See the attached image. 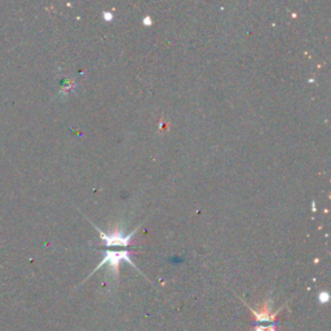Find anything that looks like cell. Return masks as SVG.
<instances>
[{
	"mask_svg": "<svg viewBox=\"0 0 331 331\" xmlns=\"http://www.w3.org/2000/svg\"><path fill=\"white\" fill-rule=\"evenodd\" d=\"M122 261H127L128 264H131L135 269H138L139 271V268L136 267V264L132 261V259H131L130 256V252H128L127 250L123 251L106 250L105 251V256L102 258V260L100 261V264L95 268L94 272H92L87 278H90L91 276L94 275V273H96V272L98 271V269H101L104 265H107V267H109V271L111 272V275H113L115 278H118V276H119V265H121Z\"/></svg>",
	"mask_w": 331,
	"mask_h": 331,
	"instance_id": "1",
	"label": "cell"
},
{
	"mask_svg": "<svg viewBox=\"0 0 331 331\" xmlns=\"http://www.w3.org/2000/svg\"><path fill=\"white\" fill-rule=\"evenodd\" d=\"M91 224L94 225V228H96V231L100 233L101 241L104 242L105 247H128L132 242V237L138 232V228H136L135 231L130 232L128 235H124L122 228L115 227L109 233H105L104 231H101L100 228L96 227L94 223H91Z\"/></svg>",
	"mask_w": 331,
	"mask_h": 331,
	"instance_id": "2",
	"label": "cell"
},
{
	"mask_svg": "<svg viewBox=\"0 0 331 331\" xmlns=\"http://www.w3.org/2000/svg\"><path fill=\"white\" fill-rule=\"evenodd\" d=\"M244 304H246V303H244ZM272 305H273V300H272V299H265L264 304L261 305V308L259 309V311H256V309H254V308H251L248 304H246V307H247L248 309L252 312L256 325H260V324L276 325V321H277V316L280 315V312H281L282 309L286 307V305L281 307L280 309H278V311H276V312H272Z\"/></svg>",
	"mask_w": 331,
	"mask_h": 331,
	"instance_id": "3",
	"label": "cell"
},
{
	"mask_svg": "<svg viewBox=\"0 0 331 331\" xmlns=\"http://www.w3.org/2000/svg\"><path fill=\"white\" fill-rule=\"evenodd\" d=\"M276 325H268V326H263V325H256L255 326V331H277L276 330Z\"/></svg>",
	"mask_w": 331,
	"mask_h": 331,
	"instance_id": "4",
	"label": "cell"
},
{
	"mask_svg": "<svg viewBox=\"0 0 331 331\" xmlns=\"http://www.w3.org/2000/svg\"><path fill=\"white\" fill-rule=\"evenodd\" d=\"M318 300H320L321 304H328L329 300H330V295H329L328 291H322V292H320Z\"/></svg>",
	"mask_w": 331,
	"mask_h": 331,
	"instance_id": "5",
	"label": "cell"
},
{
	"mask_svg": "<svg viewBox=\"0 0 331 331\" xmlns=\"http://www.w3.org/2000/svg\"><path fill=\"white\" fill-rule=\"evenodd\" d=\"M102 17H104L106 21H111V18H113V14L109 13V12H105V13L102 14Z\"/></svg>",
	"mask_w": 331,
	"mask_h": 331,
	"instance_id": "6",
	"label": "cell"
},
{
	"mask_svg": "<svg viewBox=\"0 0 331 331\" xmlns=\"http://www.w3.org/2000/svg\"><path fill=\"white\" fill-rule=\"evenodd\" d=\"M144 24H145V25H151L150 17H146V18H144Z\"/></svg>",
	"mask_w": 331,
	"mask_h": 331,
	"instance_id": "7",
	"label": "cell"
}]
</instances>
